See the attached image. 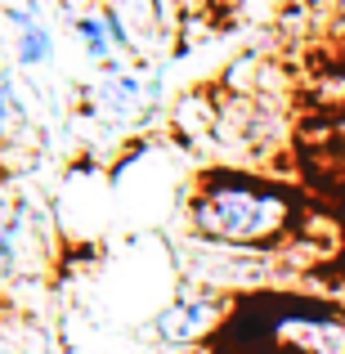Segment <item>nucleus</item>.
I'll use <instances>...</instances> for the list:
<instances>
[{
    "label": "nucleus",
    "instance_id": "obj_1",
    "mask_svg": "<svg viewBox=\"0 0 345 354\" xmlns=\"http://www.w3.org/2000/svg\"><path fill=\"white\" fill-rule=\"evenodd\" d=\"M296 225H301V202L278 180L247 171H207L193 184L189 229L207 247L220 251L278 247Z\"/></svg>",
    "mask_w": 345,
    "mask_h": 354
},
{
    "label": "nucleus",
    "instance_id": "obj_2",
    "mask_svg": "<svg viewBox=\"0 0 345 354\" xmlns=\"http://www.w3.org/2000/svg\"><path fill=\"white\" fill-rule=\"evenodd\" d=\"M225 310L229 301L216 292H202V287H189L180 292L162 314L153 319V332L162 346H175V350H189V346H207V337L225 323Z\"/></svg>",
    "mask_w": 345,
    "mask_h": 354
},
{
    "label": "nucleus",
    "instance_id": "obj_3",
    "mask_svg": "<svg viewBox=\"0 0 345 354\" xmlns=\"http://www.w3.org/2000/svg\"><path fill=\"white\" fill-rule=\"evenodd\" d=\"M41 256V238H36V211L32 202L18 193L14 175L0 162V278H14L32 269Z\"/></svg>",
    "mask_w": 345,
    "mask_h": 354
},
{
    "label": "nucleus",
    "instance_id": "obj_4",
    "mask_svg": "<svg viewBox=\"0 0 345 354\" xmlns=\"http://www.w3.org/2000/svg\"><path fill=\"white\" fill-rule=\"evenodd\" d=\"M283 354H345V319L328 314H292L278 323Z\"/></svg>",
    "mask_w": 345,
    "mask_h": 354
},
{
    "label": "nucleus",
    "instance_id": "obj_5",
    "mask_svg": "<svg viewBox=\"0 0 345 354\" xmlns=\"http://www.w3.org/2000/svg\"><path fill=\"white\" fill-rule=\"evenodd\" d=\"M9 27H14V63L18 68H45V63L54 59V36L50 27L41 23V14H36V5H9L5 9Z\"/></svg>",
    "mask_w": 345,
    "mask_h": 354
},
{
    "label": "nucleus",
    "instance_id": "obj_6",
    "mask_svg": "<svg viewBox=\"0 0 345 354\" xmlns=\"http://www.w3.org/2000/svg\"><path fill=\"white\" fill-rule=\"evenodd\" d=\"M95 113L99 117H130L139 108V99H144V81H139V72H130V68H121V59L117 63H108L104 68V77H99V86H95Z\"/></svg>",
    "mask_w": 345,
    "mask_h": 354
},
{
    "label": "nucleus",
    "instance_id": "obj_7",
    "mask_svg": "<svg viewBox=\"0 0 345 354\" xmlns=\"http://www.w3.org/2000/svg\"><path fill=\"white\" fill-rule=\"evenodd\" d=\"M27 126H32V113H27V99L14 81V68L0 63V153L9 144H18L27 135Z\"/></svg>",
    "mask_w": 345,
    "mask_h": 354
},
{
    "label": "nucleus",
    "instance_id": "obj_8",
    "mask_svg": "<svg viewBox=\"0 0 345 354\" xmlns=\"http://www.w3.org/2000/svg\"><path fill=\"white\" fill-rule=\"evenodd\" d=\"M72 32H77L81 50L90 54V63H99V68L117 63V41H113V27H108L104 9H81V14L72 18Z\"/></svg>",
    "mask_w": 345,
    "mask_h": 354
},
{
    "label": "nucleus",
    "instance_id": "obj_9",
    "mask_svg": "<svg viewBox=\"0 0 345 354\" xmlns=\"http://www.w3.org/2000/svg\"><path fill=\"white\" fill-rule=\"evenodd\" d=\"M175 354H216V350H207V346H189V350H175Z\"/></svg>",
    "mask_w": 345,
    "mask_h": 354
},
{
    "label": "nucleus",
    "instance_id": "obj_10",
    "mask_svg": "<svg viewBox=\"0 0 345 354\" xmlns=\"http://www.w3.org/2000/svg\"><path fill=\"white\" fill-rule=\"evenodd\" d=\"M0 354H9V350H5V346H0Z\"/></svg>",
    "mask_w": 345,
    "mask_h": 354
}]
</instances>
